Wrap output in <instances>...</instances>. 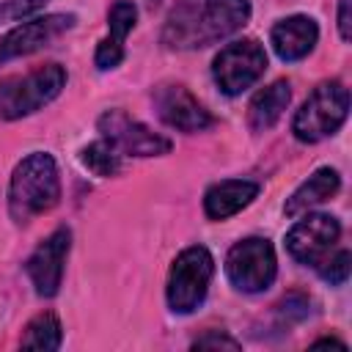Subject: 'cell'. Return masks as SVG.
<instances>
[{
	"label": "cell",
	"instance_id": "6da1fadb",
	"mask_svg": "<svg viewBox=\"0 0 352 352\" xmlns=\"http://www.w3.org/2000/svg\"><path fill=\"white\" fill-rule=\"evenodd\" d=\"M250 19V0H179L162 25L170 50H201L236 33Z\"/></svg>",
	"mask_w": 352,
	"mask_h": 352
},
{
	"label": "cell",
	"instance_id": "7a4b0ae2",
	"mask_svg": "<svg viewBox=\"0 0 352 352\" xmlns=\"http://www.w3.org/2000/svg\"><path fill=\"white\" fill-rule=\"evenodd\" d=\"M60 201V176L52 154L33 151L16 162L8 182V214L16 226L47 214Z\"/></svg>",
	"mask_w": 352,
	"mask_h": 352
},
{
	"label": "cell",
	"instance_id": "3957f363",
	"mask_svg": "<svg viewBox=\"0 0 352 352\" xmlns=\"http://www.w3.org/2000/svg\"><path fill=\"white\" fill-rule=\"evenodd\" d=\"M66 88V69L60 63L36 66L28 74H14L0 80V118L16 121L60 96Z\"/></svg>",
	"mask_w": 352,
	"mask_h": 352
},
{
	"label": "cell",
	"instance_id": "277c9868",
	"mask_svg": "<svg viewBox=\"0 0 352 352\" xmlns=\"http://www.w3.org/2000/svg\"><path fill=\"white\" fill-rule=\"evenodd\" d=\"M349 116V91L341 80L319 82L292 118V132L302 143H319L341 129Z\"/></svg>",
	"mask_w": 352,
	"mask_h": 352
},
{
	"label": "cell",
	"instance_id": "5b68a950",
	"mask_svg": "<svg viewBox=\"0 0 352 352\" xmlns=\"http://www.w3.org/2000/svg\"><path fill=\"white\" fill-rule=\"evenodd\" d=\"M214 275V258L204 245L184 248L168 272L165 300L173 314H192L209 294V283Z\"/></svg>",
	"mask_w": 352,
	"mask_h": 352
},
{
	"label": "cell",
	"instance_id": "8992f818",
	"mask_svg": "<svg viewBox=\"0 0 352 352\" xmlns=\"http://www.w3.org/2000/svg\"><path fill=\"white\" fill-rule=\"evenodd\" d=\"M226 275L231 286L245 294H258L270 289L278 275V258L272 242L264 236H248L231 245L226 256Z\"/></svg>",
	"mask_w": 352,
	"mask_h": 352
},
{
	"label": "cell",
	"instance_id": "52a82bcc",
	"mask_svg": "<svg viewBox=\"0 0 352 352\" xmlns=\"http://www.w3.org/2000/svg\"><path fill=\"white\" fill-rule=\"evenodd\" d=\"M267 72V52L256 38H236L226 44L212 60V77L226 96H239L256 85Z\"/></svg>",
	"mask_w": 352,
	"mask_h": 352
},
{
	"label": "cell",
	"instance_id": "ba28073f",
	"mask_svg": "<svg viewBox=\"0 0 352 352\" xmlns=\"http://www.w3.org/2000/svg\"><path fill=\"white\" fill-rule=\"evenodd\" d=\"M104 140H110L124 157H162L173 148L170 138L154 132L151 126L129 118L124 110H107L96 121Z\"/></svg>",
	"mask_w": 352,
	"mask_h": 352
},
{
	"label": "cell",
	"instance_id": "9c48e42d",
	"mask_svg": "<svg viewBox=\"0 0 352 352\" xmlns=\"http://www.w3.org/2000/svg\"><path fill=\"white\" fill-rule=\"evenodd\" d=\"M341 223L327 212H305L286 234V250L294 261L305 267H316L338 242Z\"/></svg>",
	"mask_w": 352,
	"mask_h": 352
},
{
	"label": "cell",
	"instance_id": "30bf717a",
	"mask_svg": "<svg viewBox=\"0 0 352 352\" xmlns=\"http://www.w3.org/2000/svg\"><path fill=\"white\" fill-rule=\"evenodd\" d=\"M74 22H77L74 14H44V16L25 19L22 25H16L6 36H0V66L52 44L58 36L72 30Z\"/></svg>",
	"mask_w": 352,
	"mask_h": 352
},
{
	"label": "cell",
	"instance_id": "8fae6325",
	"mask_svg": "<svg viewBox=\"0 0 352 352\" xmlns=\"http://www.w3.org/2000/svg\"><path fill=\"white\" fill-rule=\"evenodd\" d=\"M154 99V110L160 116L162 124H168L170 129H179V132H204L214 124L212 113L179 82H162L154 88L151 94Z\"/></svg>",
	"mask_w": 352,
	"mask_h": 352
},
{
	"label": "cell",
	"instance_id": "7c38bea8",
	"mask_svg": "<svg viewBox=\"0 0 352 352\" xmlns=\"http://www.w3.org/2000/svg\"><path fill=\"white\" fill-rule=\"evenodd\" d=\"M72 248V231L69 228H55L44 242H38V248L28 256L25 261V272L36 289L38 297L50 300L58 294L60 280H63V264Z\"/></svg>",
	"mask_w": 352,
	"mask_h": 352
},
{
	"label": "cell",
	"instance_id": "4fadbf2b",
	"mask_svg": "<svg viewBox=\"0 0 352 352\" xmlns=\"http://www.w3.org/2000/svg\"><path fill=\"white\" fill-rule=\"evenodd\" d=\"M270 41L280 60L294 63L314 52L316 41H319V25L305 14H292L272 25Z\"/></svg>",
	"mask_w": 352,
	"mask_h": 352
},
{
	"label": "cell",
	"instance_id": "5bb4252c",
	"mask_svg": "<svg viewBox=\"0 0 352 352\" xmlns=\"http://www.w3.org/2000/svg\"><path fill=\"white\" fill-rule=\"evenodd\" d=\"M258 195V184L250 179H223L204 192V212L209 220H228L250 206Z\"/></svg>",
	"mask_w": 352,
	"mask_h": 352
},
{
	"label": "cell",
	"instance_id": "9a60e30c",
	"mask_svg": "<svg viewBox=\"0 0 352 352\" xmlns=\"http://www.w3.org/2000/svg\"><path fill=\"white\" fill-rule=\"evenodd\" d=\"M338 187H341V176H338L336 168H319V170H314V173L286 198V204H283L286 217H300V214L311 212L314 206L330 201V198L338 192Z\"/></svg>",
	"mask_w": 352,
	"mask_h": 352
},
{
	"label": "cell",
	"instance_id": "2e32d148",
	"mask_svg": "<svg viewBox=\"0 0 352 352\" xmlns=\"http://www.w3.org/2000/svg\"><path fill=\"white\" fill-rule=\"evenodd\" d=\"M292 102V85L289 80H275L272 85L261 88L248 107V124L253 132H267L278 124V118L283 116V110Z\"/></svg>",
	"mask_w": 352,
	"mask_h": 352
},
{
	"label": "cell",
	"instance_id": "e0dca14e",
	"mask_svg": "<svg viewBox=\"0 0 352 352\" xmlns=\"http://www.w3.org/2000/svg\"><path fill=\"white\" fill-rule=\"evenodd\" d=\"M60 341H63V327H60V319L52 314V311H41L38 316H33L28 324H25V333H22V349H44V352H55L60 349Z\"/></svg>",
	"mask_w": 352,
	"mask_h": 352
},
{
	"label": "cell",
	"instance_id": "ac0fdd59",
	"mask_svg": "<svg viewBox=\"0 0 352 352\" xmlns=\"http://www.w3.org/2000/svg\"><path fill=\"white\" fill-rule=\"evenodd\" d=\"M124 154L110 143V140H94V143H88L82 151H80V162L94 173V176H102V179H107V176H116L121 168H124V160H121Z\"/></svg>",
	"mask_w": 352,
	"mask_h": 352
},
{
	"label": "cell",
	"instance_id": "d6986e66",
	"mask_svg": "<svg viewBox=\"0 0 352 352\" xmlns=\"http://www.w3.org/2000/svg\"><path fill=\"white\" fill-rule=\"evenodd\" d=\"M138 22V6L132 0H116L107 11V36L116 41H126Z\"/></svg>",
	"mask_w": 352,
	"mask_h": 352
},
{
	"label": "cell",
	"instance_id": "ffe728a7",
	"mask_svg": "<svg viewBox=\"0 0 352 352\" xmlns=\"http://www.w3.org/2000/svg\"><path fill=\"white\" fill-rule=\"evenodd\" d=\"M314 270H316L319 278L327 280L330 286H341V283H346V278H349V272H352V253H349L346 248L330 250Z\"/></svg>",
	"mask_w": 352,
	"mask_h": 352
},
{
	"label": "cell",
	"instance_id": "44dd1931",
	"mask_svg": "<svg viewBox=\"0 0 352 352\" xmlns=\"http://www.w3.org/2000/svg\"><path fill=\"white\" fill-rule=\"evenodd\" d=\"M311 305H314V300H311L305 292H289V294L278 302L275 314H278L280 324H297V322H302V319L311 316Z\"/></svg>",
	"mask_w": 352,
	"mask_h": 352
},
{
	"label": "cell",
	"instance_id": "7402d4cb",
	"mask_svg": "<svg viewBox=\"0 0 352 352\" xmlns=\"http://www.w3.org/2000/svg\"><path fill=\"white\" fill-rule=\"evenodd\" d=\"M126 58V50H124V41H116L110 36H104L99 44H96V52H94V63L99 72H107V69H116L121 66V60Z\"/></svg>",
	"mask_w": 352,
	"mask_h": 352
},
{
	"label": "cell",
	"instance_id": "603a6c76",
	"mask_svg": "<svg viewBox=\"0 0 352 352\" xmlns=\"http://www.w3.org/2000/svg\"><path fill=\"white\" fill-rule=\"evenodd\" d=\"M47 0H6L0 6V19L3 22H16L22 16H33L38 8H44Z\"/></svg>",
	"mask_w": 352,
	"mask_h": 352
},
{
	"label": "cell",
	"instance_id": "cb8c5ba5",
	"mask_svg": "<svg viewBox=\"0 0 352 352\" xmlns=\"http://www.w3.org/2000/svg\"><path fill=\"white\" fill-rule=\"evenodd\" d=\"M192 349H239V341L231 338L228 333L209 330L206 336H201V338L192 341Z\"/></svg>",
	"mask_w": 352,
	"mask_h": 352
},
{
	"label": "cell",
	"instance_id": "d4e9b609",
	"mask_svg": "<svg viewBox=\"0 0 352 352\" xmlns=\"http://www.w3.org/2000/svg\"><path fill=\"white\" fill-rule=\"evenodd\" d=\"M338 33L341 41L352 38V28H349V0H338Z\"/></svg>",
	"mask_w": 352,
	"mask_h": 352
},
{
	"label": "cell",
	"instance_id": "484cf974",
	"mask_svg": "<svg viewBox=\"0 0 352 352\" xmlns=\"http://www.w3.org/2000/svg\"><path fill=\"white\" fill-rule=\"evenodd\" d=\"M327 344H330V346H341V349L346 346V344L338 341V338H319V341H314V346H327Z\"/></svg>",
	"mask_w": 352,
	"mask_h": 352
}]
</instances>
